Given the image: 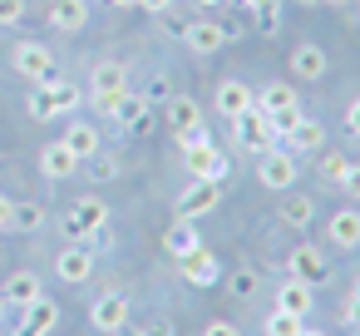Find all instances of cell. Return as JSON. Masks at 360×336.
I'll return each mask as SVG.
<instances>
[{"instance_id": "f5cc1de1", "label": "cell", "mask_w": 360, "mask_h": 336, "mask_svg": "<svg viewBox=\"0 0 360 336\" xmlns=\"http://www.w3.org/2000/svg\"><path fill=\"white\" fill-rule=\"evenodd\" d=\"M119 336H124V331H119ZM134 336H148V331H134Z\"/></svg>"}, {"instance_id": "f907efd6", "label": "cell", "mask_w": 360, "mask_h": 336, "mask_svg": "<svg viewBox=\"0 0 360 336\" xmlns=\"http://www.w3.org/2000/svg\"><path fill=\"white\" fill-rule=\"evenodd\" d=\"M296 6H321V0H296Z\"/></svg>"}, {"instance_id": "74e56055", "label": "cell", "mask_w": 360, "mask_h": 336, "mask_svg": "<svg viewBox=\"0 0 360 336\" xmlns=\"http://www.w3.org/2000/svg\"><path fill=\"white\" fill-rule=\"evenodd\" d=\"M340 326H345V331H360V301H355V297H345V306H340Z\"/></svg>"}, {"instance_id": "836d02e7", "label": "cell", "mask_w": 360, "mask_h": 336, "mask_svg": "<svg viewBox=\"0 0 360 336\" xmlns=\"http://www.w3.org/2000/svg\"><path fill=\"white\" fill-rule=\"evenodd\" d=\"M345 168H350V163H345V154H335V149H330V154H321V178H326V183H340V178H345Z\"/></svg>"}, {"instance_id": "52a82bcc", "label": "cell", "mask_w": 360, "mask_h": 336, "mask_svg": "<svg viewBox=\"0 0 360 336\" xmlns=\"http://www.w3.org/2000/svg\"><path fill=\"white\" fill-rule=\"evenodd\" d=\"M257 178H262V188H271V193L296 188V154H286L281 144L266 149V154H257Z\"/></svg>"}, {"instance_id": "ac0fdd59", "label": "cell", "mask_w": 360, "mask_h": 336, "mask_svg": "<svg viewBox=\"0 0 360 336\" xmlns=\"http://www.w3.org/2000/svg\"><path fill=\"white\" fill-rule=\"evenodd\" d=\"M326 237H330V247L355 252V247H360V208H340V213H330Z\"/></svg>"}, {"instance_id": "b9f144b4", "label": "cell", "mask_w": 360, "mask_h": 336, "mask_svg": "<svg viewBox=\"0 0 360 336\" xmlns=\"http://www.w3.org/2000/svg\"><path fill=\"white\" fill-rule=\"evenodd\" d=\"M0 232H11V198L0 193Z\"/></svg>"}, {"instance_id": "681fc988", "label": "cell", "mask_w": 360, "mask_h": 336, "mask_svg": "<svg viewBox=\"0 0 360 336\" xmlns=\"http://www.w3.org/2000/svg\"><path fill=\"white\" fill-rule=\"evenodd\" d=\"M350 297H355V301H360V277H355V287H350Z\"/></svg>"}, {"instance_id": "7dc6e473", "label": "cell", "mask_w": 360, "mask_h": 336, "mask_svg": "<svg viewBox=\"0 0 360 336\" xmlns=\"http://www.w3.org/2000/svg\"><path fill=\"white\" fill-rule=\"evenodd\" d=\"M321 6H355V0H321Z\"/></svg>"}, {"instance_id": "ba28073f", "label": "cell", "mask_w": 360, "mask_h": 336, "mask_svg": "<svg viewBox=\"0 0 360 336\" xmlns=\"http://www.w3.org/2000/svg\"><path fill=\"white\" fill-rule=\"evenodd\" d=\"M286 272L291 277H301V282H311V287H321V282H330V262H326V252L316 247V242H296L291 252H286Z\"/></svg>"}, {"instance_id": "7c38bea8", "label": "cell", "mask_w": 360, "mask_h": 336, "mask_svg": "<svg viewBox=\"0 0 360 336\" xmlns=\"http://www.w3.org/2000/svg\"><path fill=\"white\" fill-rule=\"evenodd\" d=\"M217 203H222V188H217V183H198V178H193V183L183 188V198H178V218H183V223H198V218H207Z\"/></svg>"}, {"instance_id": "2e32d148", "label": "cell", "mask_w": 360, "mask_h": 336, "mask_svg": "<svg viewBox=\"0 0 360 336\" xmlns=\"http://www.w3.org/2000/svg\"><path fill=\"white\" fill-rule=\"evenodd\" d=\"M178 267H183V277L193 287H217L222 282V262L212 257V247H193L188 257H178Z\"/></svg>"}, {"instance_id": "5b68a950", "label": "cell", "mask_w": 360, "mask_h": 336, "mask_svg": "<svg viewBox=\"0 0 360 336\" xmlns=\"http://www.w3.org/2000/svg\"><path fill=\"white\" fill-rule=\"evenodd\" d=\"M129 89V65H119V60H99L94 70H89V94H94V109L99 114H114V99Z\"/></svg>"}, {"instance_id": "6da1fadb", "label": "cell", "mask_w": 360, "mask_h": 336, "mask_svg": "<svg viewBox=\"0 0 360 336\" xmlns=\"http://www.w3.org/2000/svg\"><path fill=\"white\" fill-rule=\"evenodd\" d=\"M178 144H183V168H188V178H198V183H222V173H227V154H222L202 129L183 134Z\"/></svg>"}, {"instance_id": "cb8c5ba5", "label": "cell", "mask_w": 360, "mask_h": 336, "mask_svg": "<svg viewBox=\"0 0 360 336\" xmlns=\"http://www.w3.org/2000/svg\"><path fill=\"white\" fill-rule=\"evenodd\" d=\"M276 213H281V223H286V228H311V218H316V203H311L306 193H291V188H286Z\"/></svg>"}, {"instance_id": "3957f363", "label": "cell", "mask_w": 360, "mask_h": 336, "mask_svg": "<svg viewBox=\"0 0 360 336\" xmlns=\"http://www.w3.org/2000/svg\"><path fill=\"white\" fill-rule=\"evenodd\" d=\"M232 134H237V144H242L247 154H266V149H276V119L262 114L257 104H247V109L232 119Z\"/></svg>"}, {"instance_id": "8d00e7d4", "label": "cell", "mask_w": 360, "mask_h": 336, "mask_svg": "<svg viewBox=\"0 0 360 336\" xmlns=\"http://www.w3.org/2000/svg\"><path fill=\"white\" fill-rule=\"evenodd\" d=\"M25 20V0H0V25H20Z\"/></svg>"}, {"instance_id": "60d3db41", "label": "cell", "mask_w": 360, "mask_h": 336, "mask_svg": "<svg viewBox=\"0 0 360 336\" xmlns=\"http://www.w3.org/2000/svg\"><path fill=\"white\" fill-rule=\"evenodd\" d=\"M139 6L153 11V15H168V11H173V0H139Z\"/></svg>"}, {"instance_id": "ffe728a7", "label": "cell", "mask_w": 360, "mask_h": 336, "mask_svg": "<svg viewBox=\"0 0 360 336\" xmlns=\"http://www.w3.org/2000/svg\"><path fill=\"white\" fill-rule=\"evenodd\" d=\"M89 25V0H50V30H84Z\"/></svg>"}, {"instance_id": "5bb4252c", "label": "cell", "mask_w": 360, "mask_h": 336, "mask_svg": "<svg viewBox=\"0 0 360 336\" xmlns=\"http://www.w3.org/2000/svg\"><path fill=\"white\" fill-rule=\"evenodd\" d=\"M227 35H232V30H227V25H217V20H188L183 45H188L193 55H202V60H207V55H217V50L227 45Z\"/></svg>"}, {"instance_id": "8992f818", "label": "cell", "mask_w": 360, "mask_h": 336, "mask_svg": "<svg viewBox=\"0 0 360 336\" xmlns=\"http://www.w3.org/2000/svg\"><path fill=\"white\" fill-rule=\"evenodd\" d=\"M129 321H134V301H129L124 292H104V297H94V306H89V326H94L99 336H119V331H129Z\"/></svg>"}, {"instance_id": "9c48e42d", "label": "cell", "mask_w": 360, "mask_h": 336, "mask_svg": "<svg viewBox=\"0 0 360 336\" xmlns=\"http://www.w3.org/2000/svg\"><path fill=\"white\" fill-rule=\"evenodd\" d=\"M252 104H257L262 114H271V119H276V129H281V124H291V119L301 114V99H296L291 80H271V85H266V89L252 99Z\"/></svg>"}, {"instance_id": "c3c4849f", "label": "cell", "mask_w": 360, "mask_h": 336, "mask_svg": "<svg viewBox=\"0 0 360 336\" xmlns=\"http://www.w3.org/2000/svg\"><path fill=\"white\" fill-rule=\"evenodd\" d=\"M20 336H40V331H35V326H20Z\"/></svg>"}, {"instance_id": "db71d44e", "label": "cell", "mask_w": 360, "mask_h": 336, "mask_svg": "<svg viewBox=\"0 0 360 336\" xmlns=\"http://www.w3.org/2000/svg\"><path fill=\"white\" fill-rule=\"evenodd\" d=\"M355 6H360V0H355Z\"/></svg>"}, {"instance_id": "e0dca14e", "label": "cell", "mask_w": 360, "mask_h": 336, "mask_svg": "<svg viewBox=\"0 0 360 336\" xmlns=\"http://www.w3.org/2000/svg\"><path fill=\"white\" fill-rule=\"evenodd\" d=\"M119 129H129V134H143L148 129V99L143 94H134V89H124L119 99H114V114H109Z\"/></svg>"}, {"instance_id": "bcb514c9", "label": "cell", "mask_w": 360, "mask_h": 336, "mask_svg": "<svg viewBox=\"0 0 360 336\" xmlns=\"http://www.w3.org/2000/svg\"><path fill=\"white\" fill-rule=\"evenodd\" d=\"M198 6H202V11H217V6H222V0H198Z\"/></svg>"}, {"instance_id": "d590c367", "label": "cell", "mask_w": 360, "mask_h": 336, "mask_svg": "<svg viewBox=\"0 0 360 336\" xmlns=\"http://www.w3.org/2000/svg\"><path fill=\"white\" fill-rule=\"evenodd\" d=\"M335 188H340L350 203H360V163H350V168H345V178H340Z\"/></svg>"}, {"instance_id": "1f68e13d", "label": "cell", "mask_w": 360, "mask_h": 336, "mask_svg": "<svg viewBox=\"0 0 360 336\" xmlns=\"http://www.w3.org/2000/svg\"><path fill=\"white\" fill-rule=\"evenodd\" d=\"M227 287H232V297H237V301H247V297H257V287H262V277H257L252 267H237V272L227 277Z\"/></svg>"}, {"instance_id": "44dd1931", "label": "cell", "mask_w": 360, "mask_h": 336, "mask_svg": "<svg viewBox=\"0 0 360 336\" xmlns=\"http://www.w3.org/2000/svg\"><path fill=\"white\" fill-rule=\"evenodd\" d=\"M326 70H330V60H326V50H321V45H311V40H306V45H296V50H291V75H296V80H306V85H311V80H321Z\"/></svg>"}, {"instance_id": "8fae6325", "label": "cell", "mask_w": 360, "mask_h": 336, "mask_svg": "<svg viewBox=\"0 0 360 336\" xmlns=\"http://www.w3.org/2000/svg\"><path fill=\"white\" fill-rule=\"evenodd\" d=\"M79 163H84V158H79V154H75L65 139H55V144H45V149H40V173H45L50 183L75 178V173H79Z\"/></svg>"}, {"instance_id": "f6af8a7d", "label": "cell", "mask_w": 360, "mask_h": 336, "mask_svg": "<svg viewBox=\"0 0 360 336\" xmlns=\"http://www.w3.org/2000/svg\"><path fill=\"white\" fill-rule=\"evenodd\" d=\"M109 6H119V11H129V6H139V0H109Z\"/></svg>"}, {"instance_id": "277c9868", "label": "cell", "mask_w": 360, "mask_h": 336, "mask_svg": "<svg viewBox=\"0 0 360 336\" xmlns=\"http://www.w3.org/2000/svg\"><path fill=\"white\" fill-rule=\"evenodd\" d=\"M11 70L25 75L30 85L60 80V75H55V55H50V45H40V40H15V45H11Z\"/></svg>"}, {"instance_id": "4fadbf2b", "label": "cell", "mask_w": 360, "mask_h": 336, "mask_svg": "<svg viewBox=\"0 0 360 336\" xmlns=\"http://www.w3.org/2000/svg\"><path fill=\"white\" fill-rule=\"evenodd\" d=\"M55 277H60V282H70V287H84V282L94 277V247L70 242V247L55 257Z\"/></svg>"}, {"instance_id": "ab89813d", "label": "cell", "mask_w": 360, "mask_h": 336, "mask_svg": "<svg viewBox=\"0 0 360 336\" xmlns=\"http://www.w3.org/2000/svg\"><path fill=\"white\" fill-rule=\"evenodd\" d=\"M202 336H242V331H237V321H207Z\"/></svg>"}, {"instance_id": "f35d334b", "label": "cell", "mask_w": 360, "mask_h": 336, "mask_svg": "<svg viewBox=\"0 0 360 336\" xmlns=\"http://www.w3.org/2000/svg\"><path fill=\"white\" fill-rule=\"evenodd\" d=\"M345 134H355V139H360V94L345 104Z\"/></svg>"}, {"instance_id": "4dcf8cb0", "label": "cell", "mask_w": 360, "mask_h": 336, "mask_svg": "<svg viewBox=\"0 0 360 336\" xmlns=\"http://www.w3.org/2000/svg\"><path fill=\"white\" fill-rule=\"evenodd\" d=\"M84 168H89V178H94V183L119 178V158H114V154H104V149H99V154H89V158H84Z\"/></svg>"}, {"instance_id": "7bdbcfd3", "label": "cell", "mask_w": 360, "mask_h": 336, "mask_svg": "<svg viewBox=\"0 0 360 336\" xmlns=\"http://www.w3.org/2000/svg\"><path fill=\"white\" fill-rule=\"evenodd\" d=\"M266 6H281V0H242V11H252V15H257V11H266Z\"/></svg>"}, {"instance_id": "7a4b0ae2", "label": "cell", "mask_w": 360, "mask_h": 336, "mask_svg": "<svg viewBox=\"0 0 360 336\" xmlns=\"http://www.w3.org/2000/svg\"><path fill=\"white\" fill-rule=\"evenodd\" d=\"M25 109H30V119H40V124L65 119V114H75V109H79V89H75L70 80H45V85H35V89H30Z\"/></svg>"}, {"instance_id": "4316f807", "label": "cell", "mask_w": 360, "mask_h": 336, "mask_svg": "<svg viewBox=\"0 0 360 336\" xmlns=\"http://www.w3.org/2000/svg\"><path fill=\"white\" fill-rule=\"evenodd\" d=\"M163 247H168L173 257H188V252H193V247H202V242H198V228L178 218V223H173V228L163 232Z\"/></svg>"}, {"instance_id": "e575fe53", "label": "cell", "mask_w": 360, "mask_h": 336, "mask_svg": "<svg viewBox=\"0 0 360 336\" xmlns=\"http://www.w3.org/2000/svg\"><path fill=\"white\" fill-rule=\"evenodd\" d=\"M252 20H257L262 35H276V25H281V6H266V11H257Z\"/></svg>"}, {"instance_id": "484cf974", "label": "cell", "mask_w": 360, "mask_h": 336, "mask_svg": "<svg viewBox=\"0 0 360 336\" xmlns=\"http://www.w3.org/2000/svg\"><path fill=\"white\" fill-rule=\"evenodd\" d=\"M65 144H70L79 158H89V154H99V149H104V144H99V129H94V124H84V119H75V124L65 129Z\"/></svg>"}, {"instance_id": "30bf717a", "label": "cell", "mask_w": 360, "mask_h": 336, "mask_svg": "<svg viewBox=\"0 0 360 336\" xmlns=\"http://www.w3.org/2000/svg\"><path fill=\"white\" fill-rule=\"evenodd\" d=\"M276 144H281L286 154H316V149L326 144V129H321L316 119L296 114L291 124H281V129H276Z\"/></svg>"}, {"instance_id": "ee69618b", "label": "cell", "mask_w": 360, "mask_h": 336, "mask_svg": "<svg viewBox=\"0 0 360 336\" xmlns=\"http://www.w3.org/2000/svg\"><path fill=\"white\" fill-rule=\"evenodd\" d=\"M296 336H330V331H321V326H301Z\"/></svg>"}, {"instance_id": "7402d4cb", "label": "cell", "mask_w": 360, "mask_h": 336, "mask_svg": "<svg viewBox=\"0 0 360 336\" xmlns=\"http://www.w3.org/2000/svg\"><path fill=\"white\" fill-rule=\"evenodd\" d=\"M0 297H6V306H20V311H25V306H30L35 297H45V292H40V277H35V272H11L6 287H0Z\"/></svg>"}, {"instance_id": "d6986e66", "label": "cell", "mask_w": 360, "mask_h": 336, "mask_svg": "<svg viewBox=\"0 0 360 336\" xmlns=\"http://www.w3.org/2000/svg\"><path fill=\"white\" fill-rule=\"evenodd\" d=\"M276 306H281V311H296V316H306V311L316 306V287L286 272V277H281V287H276Z\"/></svg>"}, {"instance_id": "d6a6232c", "label": "cell", "mask_w": 360, "mask_h": 336, "mask_svg": "<svg viewBox=\"0 0 360 336\" xmlns=\"http://www.w3.org/2000/svg\"><path fill=\"white\" fill-rule=\"evenodd\" d=\"M60 232H65L70 242H79V247H94V237H99V232H94V228H84L75 213H65V218H60Z\"/></svg>"}, {"instance_id": "f1b7e54d", "label": "cell", "mask_w": 360, "mask_h": 336, "mask_svg": "<svg viewBox=\"0 0 360 336\" xmlns=\"http://www.w3.org/2000/svg\"><path fill=\"white\" fill-rule=\"evenodd\" d=\"M306 326V316H296V311H281V306H271L266 311V321H262V336H296Z\"/></svg>"}, {"instance_id": "816d5d0a", "label": "cell", "mask_w": 360, "mask_h": 336, "mask_svg": "<svg viewBox=\"0 0 360 336\" xmlns=\"http://www.w3.org/2000/svg\"><path fill=\"white\" fill-rule=\"evenodd\" d=\"M0 316H6V297H0Z\"/></svg>"}, {"instance_id": "603a6c76", "label": "cell", "mask_w": 360, "mask_h": 336, "mask_svg": "<svg viewBox=\"0 0 360 336\" xmlns=\"http://www.w3.org/2000/svg\"><path fill=\"white\" fill-rule=\"evenodd\" d=\"M247 104H252V89H247L242 80H222V85H217V94H212V109H217L222 119H237Z\"/></svg>"}, {"instance_id": "83f0119b", "label": "cell", "mask_w": 360, "mask_h": 336, "mask_svg": "<svg viewBox=\"0 0 360 336\" xmlns=\"http://www.w3.org/2000/svg\"><path fill=\"white\" fill-rule=\"evenodd\" d=\"M25 326H35L40 336H50V331L60 326V306H55V301H45V297H35V301L25 306Z\"/></svg>"}, {"instance_id": "9a60e30c", "label": "cell", "mask_w": 360, "mask_h": 336, "mask_svg": "<svg viewBox=\"0 0 360 336\" xmlns=\"http://www.w3.org/2000/svg\"><path fill=\"white\" fill-rule=\"evenodd\" d=\"M163 119H168L173 139L202 129V109H198V99H188V94H168V99H163Z\"/></svg>"}, {"instance_id": "f546056e", "label": "cell", "mask_w": 360, "mask_h": 336, "mask_svg": "<svg viewBox=\"0 0 360 336\" xmlns=\"http://www.w3.org/2000/svg\"><path fill=\"white\" fill-rule=\"evenodd\" d=\"M70 213H75V218H79L84 228H94V232H99V228L109 223V208H104V198H94V193H89V198H79V203H75Z\"/></svg>"}, {"instance_id": "d4e9b609", "label": "cell", "mask_w": 360, "mask_h": 336, "mask_svg": "<svg viewBox=\"0 0 360 336\" xmlns=\"http://www.w3.org/2000/svg\"><path fill=\"white\" fill-rule=\"evenodd\" d=\"M40 228H45V203H35V198L11 203V232H40Z\"/></svg>"}]
</instances>
